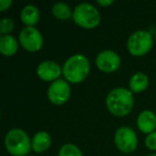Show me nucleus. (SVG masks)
<instances>
[{"label":"nucleus","mask_w":156,"mask_h":156,"mask_svg":"<svg viewBox=\"0 0 156 156\" xmlns=\"http://www.w3.org/2000/svg\"><path fill=\"white\" fill-rule=\"evenodd\" d=\"M106 106L113 115H127L134 107L133 92L126 88H115L111 90L106 98Z\"/></svg>","instance_id":"nucleus-1"},{"label":"nucleus","mask_w":156,"mask_h":156,"mask_svg":"<svg viewBox=\"0 0 156 156\" xmlns=\"http://www.w3.org/2000/svg\"><path fill=\"white\" fill-rule=\"evenodd\" d=\"M90 72V62L81 54L73 55L64 62L62 74L65 80L72 83H79L88 77Z\"/></svg>","instance_id":"nucleus-2"},{"label":"nucleus","mask_w":156,"mask_h":156,"mask_svg":"<svg viewBox=\"0 0 156 156\" xmlns=\"http://www.w3.org/2000/svg\"><path fill=\"white\" fill-rule=\"evenodd\" d=\"M7 151L13 156H27L31 151V141L29 136L22 128H12L5 138Z\"/></svg>","instance_id":"nucleus-3"},{"label":"nucleus","mask_w":156,"mask_h":156,"mask_svg":"<svg viewBox=\"0 0 156 156\" xmlns=\"http://www.w3.org/2000/svg\"><path fill=\"white\" fill-rule=\"evenodd\" d=\"M73 20L75 24L85 29H93L101 23V14L93 5L83 2L75 7L73 11Z\"/></svg>","instance_id":"nucleus-4"},{"label":"nucleus","mask_w":156,"mask_h":156,"mask_svg":"<svg viewBox=\"0 0 156 156\" xmlns=\"http://www.w3.org/2000/svg\"><path fill=\"white\" fill-rule=\"evenodd\" d=\"M153 45V37L145 30L133 32L127 40V49L130 55L136 57L144 56L151 50Z\"/></svg>","instance_id":"nucleus-5"},{"label":"nucleus","mask_w":156,"mask_h":156,"mask_svg":"<svg viewBox=\"0 0 156 156\" xmlns=\"http://www.w3.org/2000/svg\"><path fill=\"white\" fill-rule=\"evenodd\" d=\"M115 143L118 150L123 153H132L137 149L138 139L133 128L128 126H121L115 134Z\"/></svg>","instance_id":"nucleus-6"},{"label":"nucleus","mask_w":156,"mask_h":156,"mask_svg":"<svg viewBox=\"0 0 156 156\" xmlns=\"http://www.w3.org/2000/svg\"><path fill=\"white\" fill-rule=\"evenodd\" d=\"M20 43L29 52H37L43 47V35L35 27H25L20 33Z\"/></svg>","instance_id":"nucleus-7"},{"label":"nucleus","mask_w":156,"mask_h":156,"mask_svg":"<svg viewBox=\"0 0 156 156\" xmlns=\"http://www.w3.org/2000/svg\"><path fill=\"white\" fill-rule=\"evenodd\" d=\"M69 95H71V88L69 83L64 79H58L51 83V85L48 87V100L55 105H63L67 102Z\"/></svg>","instance_id":"nucleus-8"},{"label":"nucleus","mask_w":156,"mask_h":156,"mask_svg":"<svg viewBox=\"0 0 156 156\" xmlns=\"http://www.w3.org/2000/svg\"><path fill=\"white\" fill-rule=\"evenodd\" d=\"M95 63L100 71L105 72V73H112L120 67L121 58L115 51L106 49L101 51L96 56Z\"/></svg>","instance_id":"nucleus-9"},{"label":"nucleus","mask_w":156,"mask_h":156,"mask_svg":"<svg viewBox=\"0 0 156 156\" xmlns=\"http://www.w3.org/2000/svg\"><path fill=\"white\" fill-rule=\"evenodd\" d=\"M37 74L40 79L44 81H56L62 74V67L57 62L46 60L41 62L37 67Z\"/></svg>","instance_id":"nucleus-10"},{"label":"nucleus","mask_w":156,"mask_h":156,"mask_svg":"<svg viewBox=\"0 0 156 156\" xmlns=\"http://www.w3.org/2000/svg\"><path fill=\"white\" fill-rule=\"evenodd\" d=\"M137 126L139 130L144 134H151L155 132L156 128V115L151 110H143L139 113L137 118Z\"/></svg>","instance_id":"nucleus-11"},{"label":"nucleus","mask_w":156,"mask_h":156,"mask_svg":"<svg viewBox=\"0 0 156 156\" xmlns=\"http://www.w3.org/2000/svg\"><path fill=\"white\" fill-rule=\"evenodd\" d=\"M20 20L27 27H33L40 20V11L35 5H28L20 11Z\"/></svg>","instance_id":"nucleus-12"},{"label":"nucleus","mask_w":156,"mask_h":156,"mask_svg":"<svg viewBox=\"0 0 156 156\" xmlns=\"http://www.w3.org/2000/svg\"><path fill=\"white\" fill-rule=\"evenodd\" d=\"M51 144V137L47 132H39L33 136L31 140L32 150L37 153L46 151Z\"/></svg>","instance_id":"nucleus-13"},{"label":"nucleus","mask_w":156,"mask_h":156,"mask_svg":"<svg viewBox=\"0 0 156 156\" xmlns=\"http://www.w3.org/2000/svg\"><path fill=\"white\" fill-rule=\"evenodd\" d=\"M129 90L133 93H140L144 91L149 86V78L144 73H135L129 79Z\"/></svg>","instance_id":"nucleus-14"},{"label":"nucleus","mask_w":156,"mask_h":156,"mask_svg":"<svg viewBox=\"0 0 156 156\" xmlns=\"http://www.w3.org/2000/svg\"><path fill=\"white\" fill-rule=\"evenodd\" d=\"M18 49L17 40L12 35H1L0 37V51L3 56H13Z\"/></svg>","instance_id":"nucleus-15"},{"label":"nucleus","mask_w":156,"mask_h":156,"mask_svg":"<svg viewBox=\"0 0 156 156\" xmlns=\"http://www.w3.org/2000/svg\"><path fill=\"white\" fill-rule=\"evenodd\" d=\"M52 15L60 20H66L73 17V12L67 3L65 2H57L51 8Z\"/></svg>","instance_id":"nucleus-16"},{"label":"nucleus","mask_w":156,"mask_h":156,"mask_svg":"<svg viewBox=\"0 0 156 156\" xmlns=\"http://www.w3.org/2000/svg\"><path fill=\"white\" fill-rule=\"evenodd\" d=\"M58 156H83V153L77 145L73 143H66L60 147Z\"/></svg>","instance_id":"nucleus-17"},{"label":"nucleus","mask_w":156,"mask_h":156,"mask_svg":"<svg viewBox=\"0 0 156 156\" xmlns=\"http://www.w3.org/2000/svg\"><path fill=\"white\" fill-rule=\"evenodd\" d=\"M14 29V22L12 18H2L0 22V32L2 35H8Z\"/></svg>","instance_id":"nucleus-18"},{"label":"nucleus","mask_w":156,"mask_h":156,"mask_svg":"<svg viewBox=\"0 0 156 156\" xmlns=\"http://www.w3.org/2000/svg\"><path fill=\"white\" fill-rule=\"evenodd\" d=\"M145 145H147V149L153 150V151H156V130L151 134H149L147 137H145Z\"/></svg>","instance_id":"nucleus-19"},{"label":"nucleus","mask_w":156,"mask_h":156,"mask_svg":"<svg viewBox=\"0 0 156 156\" xmlns=\"http://www.w3.org/2000/svg\"><path fill=\"white\" fill-rule=\"evenodd\" d=\"M12 5V0H0V12H5Z\"/></svg>","instance_id":"nucleus-20"},{"label":"nucleus","mask_w":156,"mask_h":156,"mask_svg":"<svg viewBox=\"0 0 156 156\" xmlns=\"http://www.w3.org/2000/svg\"><path fill=\"white\" fill-rule=\"evenodd\" d=\"M98 3L102 7H107L113 3V0H98Z\"/></svg>","instance_id":"nucleus-21"},{"label":"nucleus","mask_w":156,"mask_h":156,"mask_svg":"<svg viewBox=\"0 0 156 156\" xmlns=\"http://www.w3.org/2000/svg\"><path fill=\"white\" fill-rule=\"evenodd\" d=\"M147 156H156V154H149V155H147Z\"/></svg>","instance_id":"nucleus-22"},{"label":"nucleus","mask_w":156,"mask_h":156,"mask_svg":"<svg viewBox=\"0 0 156 156\" xmlns=\"http://www.w3.org/2000/svg\"><path fill=\"white\" fill-rule=\"evenodd\" d=\"M155 40H156V32H155Z\"/></svg>","instance_id":"nucleus-23"},{"label":"nucleus","mask_w":156,"mask_h":156,"mask_svg":"<svg viewBox=\"0 0 156 156\" xmlns=\"http://www.w3.org/2000/svg\"><path fill=\"white\" fill-rule=\"evenodd\" d=\"M27 156H32V155H27Z\"/></svg>","instance_id":"nucleus-24"}]
</instances>
